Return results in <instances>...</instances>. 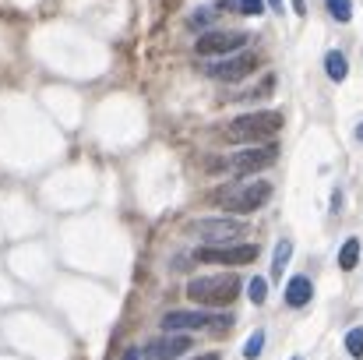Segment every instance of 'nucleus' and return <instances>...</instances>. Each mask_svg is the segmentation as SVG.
<instances>
[{
    "instance_id": "obj_18",
    "label": "nucleus",
    "mask_w": 363,
    "mask_h": 360,
    "mask_svg": "<svg viewBox=\"0 0 363 360\" xmlns=\"http://www.w3.org/2000/svg\"><path fill=\"white\" fill-rule=\"evenodd\" d=\"M261 347H264V332L257 329V332H254V336H250V339L243 343V357H247V360L261 357Z\"/></svg>"
},
{
    "instance_id": "obj_21",
    "label": "nucleus",
    "mask_w": 363,
    "mask_h": 360,
    "mask_svg": "<svg viewBox=\"0 0 363 360\" xmlns=\"http://www.w3.org/2000/svg\"><path fill=\"white\" fill-rule=\"evenodd\" d=\"M123 360H145V354H141V350H127V354H123Z\"/></svg>"
},
{
    "instance_id": "obj_13",
    "label": "nucleus",
    "mask_w": 363,
    "mask_h": 360,
    "mask_svg": "<svg viewBox=\"0 0 363 360\" xmlns=\"http://www.w3.org/2000/svg\"><path fill=\"white\" fill-rule=\"evenodd\" d=\"M289 254H293V240L282 237L275 244V258H272V276H275V279H282V268L289 265Z\"/></svg>"
},
{
    "instance_id": "obj_16",
    "label": "nucleus",
    "mask_w": 363,
    "mask_h": 360,
    "mask_svg": "<svg viewBox=\"0 0 363 360\" xmlns=\"http://www.w3.org/2000/svg\"><path fill=\"white\" fill-rule=\"evenodd\" d=\"M247 297H250V304H264V297H268V283H264L261 276H254V279L247 283Z\"/></svg>"
},
{
    "instance_id": "obj_10",
    "label": "nucleus",
    "mask_w": 363,
    "mask_h": 360,
    "mask_svg": "<svg viewBox=\"0 0 363 360\" xmlns=\"http://www.w3.org/2000/svg\"><path fill=\"white\" fill-rule=\"evenodd\" d=\"M187 350H191V339H187V336L169 332V336H162V339L148 343L145 357H148V360H177V357H184Z\"/></svg>"
},
{
    "instance_id": "obj_15",
    "label": "nucleus",
    "mask_w": 363,
    "mask_h": 360,
    "mask_svg": "<svg viewBox=\"0 0 363 360\" xmlns=\"http://www.w3.org/2000/svg\"><path fill=\"white\" fill-rule=\"evenodd\" d=\"M328 4V14L335 21H350L353 18V0H325Z\"/></svg>"
},
{
    "instance_id": "obj_1",
    "label": "nucleus",
    "mask_w": 363,
    "mask_h": 360,
    "mask_svg": "<svg viewBox=\"0 0 363 360\" xmlns=\"http://www.w3.org/2000/svg\"><path fill=\"white\" fill-rule=\"evenodd\" d=\"M240 293V279L233 272H219V276H198L187 283V297L201 307H226L233 304Z\"/></svg>"
},
{
    "instance_id": "obj_6",
    "label": "nucleus",
    "mask_w": 363,
    "mask_h": 360,
    "mask_svg": "<svg viewBox=\"0 0 363 360\" xmlns=\"http://www.w3.org/2000/svg\"><path fill=\"white\" fill-rule=\"evenodd\" d=\"M254 67H257V57H254V53H230V57L208 64L205 75L216 78V82H240V78H247Z\"/></svg>"
},
{
    "instance_id": "obj_22",
    "label": "nucleus",
    "mask_w": 363,
    "mask_h": 360,
    "mask_svg": "<svg viewBox=\"0 0 363 360\" xmlns=\"http://www.w3.org/2000/svg\"><path fill=\"white\" fill-rule=\"evenodd\" d=\"M293 11H296V14H307V7H303V0H293Z\"/></svg>"
},
{
    "instance_id": "obj_23",
    "label": "nucleus",
    "mask_w": 363,
    "mask_h": 360,
    "mask_svg": "<svg viewBox=\"0 0 363 360\" xmlns=\"http://www.w3.org/2000/svg\"><path fill=\"white\" fill-rule=\"evenodd\" d=\"M191 360H219L216 354H201V357H191Z\"/></svg>"
},
{
    "instance_id": "obj_20",
    "label": "nucleus",
    "mask_w": 363,
    "mask_h": 360,
    "mask_svg": "<svg viewBox=\"0 0 363 360\" xmlns=\"http://www.w3.org/2000/svg\"><path fill=\"white\" fill-rule=\"evenodd\" d=\"M216 14H219V11H216V7H201V11H198V14H194V18H191V25H194V28H198V25H208V21H212V18H216Z\"/></svg>"
},
{
    "instance_id": "obj_14",
    "label": "nucleus",
    "mask_w": 363,
    "mask_h": 360,
    "mask_svg": "<svg viewBox=\"0 0 363 360\" xmlns=\"http://www.w3.org/2000/svg\"><path fill=\"white\" fill-rule=\"evenodd\" d=\"M357 258H360V240L350 237L342 244V251H339V268H342V272H353V268H357Z\"/></svg>"
},
{
    "instance_id": "obj_11",
    "label": "nucleus",
    "mask_w": 363,
    "mask_h": 360,
    "mask_svg": "<svg viewBox=\"0 0 363 360\" xmlns=\"http://www.w3.org/2000/svg\"><path fill=\"white\" fill-rule=\"evenodd\" d=\"M311 297H314V283L307 276H293L286 283V304L289 307H303V304H311Z\"/></svg>"
},
{
    "instance_id": "obj_26",
    "label": "nucleus",
    "mask_w": 363,
    "mask_h": 360,
    "mask_svg": "<svg viewBox=\"0 0 363 360\" xmlns=\"http://www.w3.org/2000/svg\"><path fill=\"white\" fill-rule=\"evenodd\" d=\"M293 360H303V357H293Z\"/></svg>"
},
{
    "instance_id": "obj_17",
    "label": "nucleus",
    "mask_w": 363,
    "mask_h": 360,
    "mask_svg": "<svg viewBox=\"0 0 363 360\" xmlns=\"http://www.w3.org/2000/svg\"><path fill=\"white\" fill-rule=\"evenodd\" d=\"M346 350H350V357H363V329H350L346 332Z\"/></svg>"
},
{
    "instance_id": "obj_8",
    "label": "nucleus",
    "mask_w": 363,
    "mask_h": 360,
    "mask_svg": "<svg viewBox=\"0 0 363 360\" xmlns=\"http://www.w3.org/2000/svg\"><path fill=\"white\" fill-rule=\"evenodd\" d=\"M247 39H250L247 32H208L198 39V53L201 57H230L247 46Z\"/></svg>"
},
{
    "instance_id": "obj_19",
    "label": "nucleus",
    "mask_w": 363,
    "mask_h": 360,
    "mask_svg": "<svg viewBox=\"0 0 363 360\" xmlns=\"http://www.w3.org/2000/svg\"><path fill=\"white\" fill-rule=\"evenodd\" d=\"M237 14H264V0H230Z\"/></svg>"
},
{
    "instance_id": "obj_12",
    "label": "nucleus",
    "mask_w": 363,
    "mask_h": 360,
    "mask_svg": "<svg viewBox=\"0 0 363 360\" xmlns=\"http://www.w3.org/2000/svg\"><path fill=\"white\" fill-rule=\"evenodd\" d=\"M325 71H328V78H332V82H346L350 64H346V57H342L339 50H332V53L325 57Z\"/></svg>"
},
{
    "instance_id": "obj_7",
    "label": "nucleus",
    "mask_w": 363,
    "mask_h": 360,
    "mask_svg": "<svg viewBox=\"0 0 363 360\" xmlns=\"http://www.w3.org/2000/svg\"><path fill=\"white\" fill-rule=\"evenodd\" d=\"M191 230L201 240L216 244V247H223V244H230V240L247 234V227H243L240 219H198V223H191Z\"/></svg>"
},
{
    "instance_id": "obj_3",
    "label": "nucleus",
    "mask_w": 363,
    "mask_h": 360,
    "mask_svg": "<svg viewBox=\"0 0 363 360\" xmlns=\"http://www.w3.org/2000/svg\"><path fill=\"white\" fill-rule=\"evenodd\" d=\"M268 198H272V184L268 180H237V184H226V187L216 191V202H223L237 216L257 212Z\"/></svg>"
},
{
    "instance_id": "obj_5",
    "label": "nucleus",
    "mask_w": 363,
    "mask_h": 360,
    "mask_svg": "<svg viewBox=\"0 0 363 360\" xmlns=\"http://www.w3.org/2000/svg\"><path fill=\"white\" fill-rule=\"evenodd\" d=\"M279 159V145H247L243 152H237L233 159H230V170L233 173H240V177H250V173H257V170H264V166H272Z\"/></svg>"
},
{
    "instance_id": "obj_24",
    "label": "nucleus",
    "mask_w": 363,
    "mask_h": 360,
    "mask_svg": "<svg viewBox=\"0 0 363 360\" xmlns=\"http://www.w3.org/2000/svg\"><path fill=\"white\" fill-rule=\"evenodd\" d=\"M268 4H272V7H275V11H282V0H268Z\"/></svg>"
},
{
    "instance_id": "obj_9",
    "label": "nucleus",
    "mask_w": 363,
    "mask_h": 360,
    "mask_svg": "<svg viewBox=\"0 0 363 360\" xmlns=\"http://www.w3.org/2000/svg\"><path fill=\"white\" fill-rule=\"evenodd\" d=\"M257 258V244H223V247H201L198 251V261H216V265H247Z\"/></svg>"
},
{
    "instance_id": "obj_25",
    "label": "nucleus",
    "mask_w": 363,
    "mask_h": 360,
    "mask_svg": "<svg viewBox=\"0 0 363 360\" xmlns=\"http://www.w3.org/2000/svg\"><path fill=\"white\" fill-rule=\"evenodd\" d=\"M357 138H360V141H363V124H360V127H357Z\"/></svg>"
},
{
    "instance_id": "obj_4",
    "label": "nucleus",
    "mask_w": 363,
    "mask_h": 360,
    "mask_svg": "<svg viewBox=\"0 0 363 360\" xmlns=\"http://www.w3.org/2000/svg\"><path fill=\"white\" fill-rule=\"evenodd\" d=\"M233 315H208V311H169L162 318L166 332H230Z\"/></svg>"
},
{
    "instance_id": "obj_2",
    "label": "nucleus",
    "mask_w": 363,
    "mask_h": 360,
    "mask_svg": "<svg viewBox=\"0 0 363 360\" xmlns=\"http://www.w3.org/2000/svg\"><path fill=\"white\" fill-rule=\"evenodd\" d=\"M279 131H282V114L261 110V114H243V117L230 120L226 138L237 145H261V141H272Z\"/></svg>"
}]
</instances>
